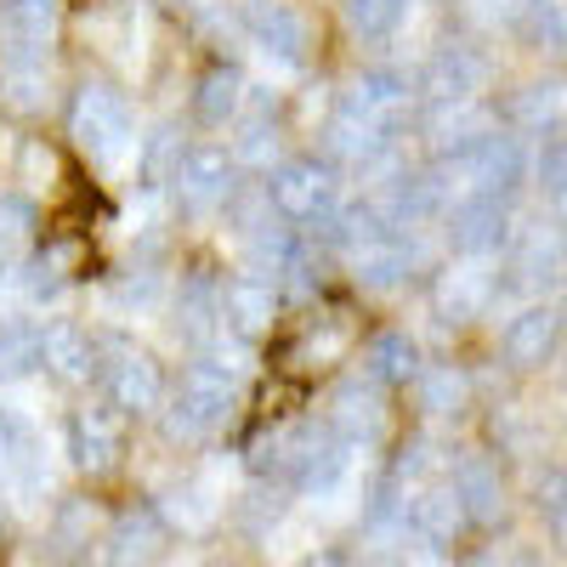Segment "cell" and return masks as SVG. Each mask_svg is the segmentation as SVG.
<instances>
[{
    "instance_id": "6da1fadb",
    "label": "cell",
    "mask_w": 567,
    "mask_h": 567,
    "mask_svg": "<svg viewBox=\"0 0 567 567\" xmlns=\"http://www.w3.org/2000/svg\"><path fill=\"white\" fill-rule=\"evenodd\" d=\"M239 386H245V363H227L221 347L199 352L194 363L182 369V381L171 392L165 437L171 443H187V449L216 437L221 425H227V414H233V403H239Z\"/></svg>"
},
{
    "instance_id": "7a4b0ae2",
    "label": "cell",
    "mask_w": 567,
    "mask_h": 567,
    "mask_svg": "<svg viewBox=\"0 0 567 567\" xmlns=\"http://www.w3.org/2000/svg\"><path fill=\"white\" fill-rule=\"evenodd\" d=\"M69 136L80 142V148L97 159V165H120L125 154H136V109L120 85L109 80H85L74 91V103H69Z\"/></svg>"
},
{
    "instance_id": "3957f363",
    "label": "cell",
    "mask_w": 567,
    "mask_h": 567,
    "mask_svg": "<svg viewBox=\"0 0 567 567\" xmlns=\"http://www.w3.org/2000/svg\"><path fill=\"white\" fill-rule=\"evenodd\" d=\"M267 210L284 221V227H307L318 221L323 210L341 205V182H336V159H284L272 165L267 176Z\"/></svg>"
},
{
    "instance_id": "277c9868",
    "label": "cell",
    "mask_w": 567,
    "mask_h": 567,
    "mask_svg": "<svg viewBox=\"0 0 567 567\" xmlns=\"http://www.w3.org/2000/svg\"><path fill=\"white\" fill-rule=\"evenodd\" d=\"M171 194L194 216L227 210L233 194H239V159H233V148H221V142H194V148H182L176 171H171Z\"/></svg>"
},
{
    "instance_id": "5b68a950",
    "label": "cell",
    "mask_w": 567,
    "mask_h": 567,
    "mask_svg": "<svg viewBox=\"0 0 567 567\" xmlns=\"http://www.w3.org/2000/svg\"><path fill=\"white\" fill-rule=\"evenodd\" d=\"M125 425L131 414L114 403H85L69 414V460L85 471V477H103V471L120 465L125 454Z\"/></svg>"
},
{
    "instance_id": "8992f818",
    "label": "cell",
    "mask_w": 567,
    "mask_h": 567,
    "mask_svg": "<svg viewBox=\"0 0 567 567\" xmlns=\"http://www.w3.org/2000/svg\"><path fill=\"white\" fill-rule=\"evenodd\" d=\"M449 239L460 256H494L511 245V205L505 194H488V187H471L460 205H449Z\"/></svg>"
},
{
    "instance_id": "52a82bcc",
    "label": "cell",
    "mask_w": 567,
    "mask_h": 567,
    "mask_svg": "<svg viewBox=\"0 0 567 567\" xmlns=\"http://www.w3.org/2000/svg\"><path fill=\"white\" fill-rule=\"evenodd\" d=\"M97 374H103L109 403L125 409V414H154V409L165 403V374H159V363L142 352V347L114 341V347H109V363H103Z\"/></svg>"
},
{
    "instance_id": "ba28073f",
    "label": "cell",
    "mask_w": 567,
    "mask_h": 567,
    "mask_svg": "<svg viewBox=\"0 0 567 567\" xmlns=\"http://www.w3.org/2000/svg\"><path fill=\"white\" fill-rule=\"evenodd\" d=\"M40 369L52 374V381H63V386H85L91 374L103 369V347H97V336H91L85 323L52 318V323H40Z\"/></svg>"
},
{
    "instance_id": "9c48e42d",
    "label": "cell",
    "mask_w": 567,
    "mask_h": 567,
    "mask_svg": "<svg viewBox=\"0 0 567 567\" xmlns=\"http://www.w3.org/2000/svg\"><path fill=\"white\" fill-rule=\"evenodd\" d=\"M245 34H250L256 52H267L284 69L307 63V18L290 7V0H250L245 7Z\"/></svg>"
},
{
    "instance_id": "30bf717a",
    "label": "cell",
    "mask_w": 567,
    "mask_h": 567,
    "mask_svg": "<svg viewBox=\"0 0 567 567\" xmlns=\"http://www.w3.org/2000/svg\"><path fill=\"white\" fill-rule=\"evenodd\" d=\"M278 323V284L267 272H239L221 284V329L239 341H256Z\"/></svg>"
},
{
    "instance_id": "8fae6325",
    "label": "cell",
    "mask_w": 567,
    "mask_h": 567,
    "mask_svg": "<svg viewBox=\"0 0 567 567\" xmlns=\"http://www.w3.org/2000/svg\"><path fill=\"white\" fill-rule=\"evenodd\" d=\"M0 477L23 499H40V488H45V443L34 432V420H23L12 409H0Z\"/></svg>"
},
{
    "instance_id": "7c38bea8",
    "label": "cell",
    "mask_w": 567,
    "mask_h": 567,
    "mask_svg": "<svg viewBox=\"0 0 567 567\" xmlns=\"http://www.w3.org/2000/svg\"><path fill=\"white\" fill-rule=\"evenodd\" d=\"M561 307H523L511 323H505V336H499V352H505V363L511 369H523V374H534V369H545L556 352H561Z\"/></svg>"
},
{
    "instance_id": "4fadbf2b",
    "label": "cell",
    "mask_w": 567,
    "mask_h": 567,
    "mask_svg": "<svg viewBox=\"0 0 567 567\" xmlns=\"http://www.w3.org/2000/svg\"><path fill=\"white\" fill-rule=\"evenodd\" d=\"M329 425L352 443V449H369V443H381L386 432V403H381V386L369 381H341L336 398H329Z\"/></svg>"
},
{
    "instance_id": "5bb4252c",
    "label": "cell",
    "mask_w": 567,
    "mask_h": 567,
    "mask_svg": "<svg viewBox=\"0 0 567 567\" xmlns=\"http://www.w3.org/2000/svg\"><path fill=\"white\" fill-rule=\"evenodd\" d=\"M488 85V58L471 52V45H443V52L420 69V91L432 103H460V97H477Z\"/></svg>"
},
{
    "instance_id": "9a60e30c",
    "label": "cell",
    "mask_w": 567,
    "mask_h": 567,
    "mask_svg": "<svg viewBox=\"0 0 567 567\" xmlns=\"http://www.w3.org/2000/svg\"><path fill=\"white\" fill-rule=\"evenodd\" d=\"M449 488L460 494L465 516H471L477 528H488V523H499V516H505V483H499V465H494L488 454L454 460V465H449Z\"/></svg>"
},
{
    "instance_id": "2e32d148",
    "label": "cell",
    "mask_w": 567,
    "mask_h": 567,
    "mask_svg": "<svg viewBox=\"0 0 567 567\" xmlns=\"http://www.w3.org/2000/svg\"><path fill=\"white\" fill-rule=\"evenodd\" d=\"M567 278V233L561 227H528L523 245L511 256V284L516 290H545Z\"/></svg>"
},
{
    "instance_id": "e0dca14e",
    "label": "cell",
    "mask_w": 567,
    "mask_h": 567,
    "mask_svg": "<svg viewBox=\"0 0 567 567\" xmlns=\"http://www.w3.org/2000/svg\"><path fill=\"white\" fill-rule=\"evenodd\" d=\"M494 296H499V284L477 267V256H471V261H460V267H449V272L437 278L432 307H437V318H449V323H471V318L488 312Z\"/></svg>"
},
{
    "instance_id": "ac0fdd59",
    "label": "cell",
    "mask_w": 567,
    "mask_h": 567,
    "mask_svg": "<svg viewBox=\"0 0 567 567\" xmlns=\"http://www.w3.org/2000/svg\"><path fill=\"white\" fill-rule=\"evenodd\" d=\"M0 103L18 109V114H45L52 109V63H45V52L0 58Z\"/></svg>"
},
{
    "instance_id": "d6986e66",
    "label": "cell",
    "mask_w": 567,
    "mask_h": 567,
    "mask_svg": "<svg viewBox=\"0 0 567 567\" xmlns=\"http://www.w3.org/2000/svg\"><path fill=\"white\" fill-rule=\"evenodd\" d=\"M52 34H58V0H0V40H7V58L45 52Z\"/></svg>"
},
{
    "instance_id": "ffe728a7",
    "label": "cell",
    "mask_w": 567,
    "mask_h": 567,
    "mask_svg": "<svg viewBox=\"0 0 567 567\" xmlns=\"http://www.w3.org/2000/svg\"><path fill=\"white\" fill-rule=\"evenodd\" d=\"M409 97H414L409 74H398V69H363L341 103L358 109V114H369V120H381V125H392V120L409 109Z\"/></svg>"
},
{
    "instance_id": "44dd1931",
    "label": "cell",
    "mask_w": 567,
    "mask_h": 567,
    "mask_svg": "<svg viewBox=\"0 0 567 567\" xmlns=\"http://www.w3.org/2000/svg\"><path fill=\"white\" fill-rule=\"evenodd\" d=\"M409 528L425 539V545H454L465 528H471V516L460 505L454 488H420L414 505H409Z\"/></svg>"
},
{
    "instance_id": "7402d4cb",
    "label": "cell",
    "mask_w": 567,
    "mask_h": 567,
    "mask_svg": "<svg viewBox=\"0 0 567 567\" xmlns=\"http://www.w3.org/2000/svg\"><path fill=\"white\" fill-rule=\"evenodd\" d=\"M176 329H182V336H194V341H210L221 329V284L205 267L182 278V290H176Z\"/></svg>"
},
{
    "instance_id": "603a6c76",
    "label": "cell",
    "mask_w": 567,
    "mask_h": 567,
    "mask_svg": "<svg viewBox=\"0 0 567 567\" xmlns=\"http://www.w3.org/2000/svg\"><path fill=\"white\" fill-rule=\"evenodd\" d=\"M511 120L534 131V136H550L567 125V80H534L511 97Z\"/></svg>"
},
{
    "instance_id": "cb8c5ba5",
    "label": "cell",
    "mask_w": 567,
    "mask_h": 567,
    "mask_svg": "<svg viewBox=\"0 0 567 567\" xmlns=\"http://www.w3.org/2000/svg\"><path fill=\"white\" fill-rule=\"evenodd\" d=\"M363 374L374 386H409L420 374V347L403 336V329H386V336H374L369 352H363Z\"/></svg>"
},
{
    "instance_id": "d4e9b609",
    "label": "cell",
    "mask_w": 567,
    "mask_h": 567,
    "mask_svg": "<svg viewBox=\"0 0 567 567\" xmlns=\"http://www.w3.org/2000/svg\"><path fill=\"white\" fill-rule=\"evenodd\" d=\"M159 545H165V523H159V511L154 505H142V511H125L120 523L109 528V561H148V556H159Z\"/></svg>"
},
{
    "instance_id": "484cf974",
    "label": "cell",
    "mask_w": 567,
    "mask_h": 567,
    "mask_svg": "<svg viewBox=\"0 0 567 567\" xmlns=\"http://www.w3.org/2000/svg\"><path fill=\"white\" fill-rule=\"evenodd\" d=\"M245 74L239 69H210L205 80H199V91H194V114L205 120V125H227V120H239L245 114Z\"/></svg>"
},
{
    "instance_id": "4316f807",
    "label": "cell",
    "mask_w": 567,
    "mask_h": 567,
    "mask_svg": "<svg viewBox=\"0 0 567 567\" xmlns=\"http://www.w3.org/2000/svg\"><path fill=\"white\" fill-rule=\"evenodd\" d=\"M477 136H488V114L477 109V97L437 103V114H432V142H437L443 154H454V148H471Z\"/></svg>"
},
{
    "instance_id": "83f0119b",
    "label": "cell",
    "mask_w": 567,
    "mask_h": 567,
    "mask_svg": "<svg viewBox=\"0 0 567 567\" xmlns=\"http://www.w3.org/2000/svg\"><path fill=\"white\" fill-rule=\"evenodd\" d=\"M414 403L425 414H460L471 403V381L454 369V363H437V369H420L414 374Z\"/></svg>"
},
{
    "instance_id": "f1b7e54d",
    "label": "cell",
    "mask_w": 567,
    "mask_h": 567,
    "mask_svg": "<svg viewBox=\"0 0 567 567\" xmlns=\"http://www.w3.org/2000/svg\"><path fill=\"white\" fill-rule=\"evenodd\" d=\"M40 369V323H0V386H18Z\"/></svg>"
},
{
    "instance_id": "f546056e",
    "label": "cell",
    "mask_w": 567,
    "mask_h": 567,
    "mask_svg": "<svg viewBox=\"0 0 567 567\" xmlns=\"http://www.w3.org/2000/svg\"><path fill=\"white\" fill-rule=\"evenodd\" d=\"M523 29H528V40H534V52L567 58V0H528Z\"/></svg>"
},
{
    "instance_id": "4dcf8cb0",
    "label": "cell",
    "mask_w": 567,
    "mask_h": 567,
    "mask_svg": "<svg viewBox=\"0 0 567 567\" xmlns=\"http://www.w3.org/2000/svg\"><path fill=\"white\" fill-rule=\"evenodd\" d=\"M403 7L409 0H341V18L358 40H386V34H398Z\"/></svg>"
},
{
    "instance_id": "1f68e13d",
    "label": "cell",
    "mask_w": 567,
    "mask_h": 567,
    "mask_svg": "<svg viewBox=\"0 0 567 567\" xmlns=\"http://www.w3.org/2000/svg\"><path fill=\"white\" fill-rule=\"evenodd\" d=\"M34 239V199L0 194V256H18Z\"/></svg>"
},
{
    "instance_id": "d6a6232c",
    "label": "cell",
    "mask_w": 567,
    "mask_h": 567,
    "mask_svg": "<svg viewBox=\"0 0 567 567\" xmlns=\"http://www.w3.org/2000/svg\"><path fill=\"white\" fill-rule=\"evenodd\" d=\"M534 176H539V187H545V199H556V205H567V136H545V148L534 154Z\"/></svg>"
},
{
    "instance_id": "836d02e7",
    "label": "cell",
    "mask_w": 567,
    "mask_h": 567,
    "mask_svg": "<svg viewBox=\"0 0 567 567\" xmlns=\"http://www.w3.org/2000/svg\"><path fill=\"white\" fill-rule=\"evenodd\" d=\"M176 154H182V136H176L171 125H159L154 136H142V176H148V187L171 182V171H176Z\"/></svg>"
},
{
    "instance_id": "e575fe53",
    "label": "cell",
    "mask_w": 567,
    "mask_h": 567,
    "mask_svg": "<svg viewBox=\"0 0 567 567\" xmlns=\"http://www.w3.org/2000/svg\"><path fill=\"white\" fill-rule=\"evenodd\" d=\"M159 296H165V278H159L154 267L125 272V278H120V290H114V301H120L125 312H148V307H159Z\"/></svg>"
},
{
    "instance_id": "d590c367",
    "label": "cell",
    "mask_w": 567,
    "mask_h": 567,
    "mask_svg": "<svg viewBox=\"0 0 567 567\" xmlns=\"http://www.w3.org/2000/svg\"><path fill=\"white\" fill-rule=\"evenodd\" d=\"M272 154H278V131H272V120H250V125L239 131V142H233V159H239V165H256V171H267Z\"/></svg>"
},
{
    "instance_id": "8d00e7d4",
    "label": "cell",
    "mask_w": 567,
    "mask_h": 567,
    "mask_svg": "<svg viewBox=\"0 0 567 567\" xmlns=\"http://www.w3.org/2000/svg\"><path fill=\"white\" fill-rule=\"evenodd\" d=\"M34 187H52V176H58V159H52V148H40V142H23V165H18Z\"/></svg>"
},
{
    "instance_id": "74e56055",
    "label": "cell",
    "mask_w": 567,
    "mask_h": 567,
    "mask_svg": "<svg viewBox=\"0 0 567 567\" xmlns=\"http://www.w3.org/2000/svg\"><path fill=\"white\" fill-rule=\"evenodd\" d=\"M471 18H483V23H523L528 12V0H465Z\"/></svg>"
},
{
    "instance_id": "f35d334b",
    "label": "cell",
    "mask_w": 567,
    "mask_h": 567,
    "mask_svg": "<svg viewBox=\"0 0 567 567\" xmlns=\"http://www.w3.org/2000/svg\"><path fill=\"white\" fill-rule=\"evenodd\" d=\"M567 505V471H545V483H539V511L556 516Z\"/></svg>"
},
{
    "instance_id": "ab89813d",
    "label": "cell",
    "mask_w": 567,
    "mask_h": 567,
    "mask_svg": "<svg viewBox=\"0 0 567 567\" xmlns=\"http://www.w3.org/2000/svg\"><path fill=\"white\" fill-rule=\"evenodd\" d=\"M0 488H7V477H0Z\"/></svg>"
},
{
    "instance_id": "60d3db41",
    "label": "cell",
    "mask_w": 567,
    "mask_h": 567,
    "mask_svg": "<svg viewBox=\"0 0 567 567\" xmlns=\"http://www.w3.org/2000/svg\"><path fill=\"white\" fill-rule=\"evenodd\" d=\"M561 318H567V307H561Z\"/></svg>"
}]
</instances>
